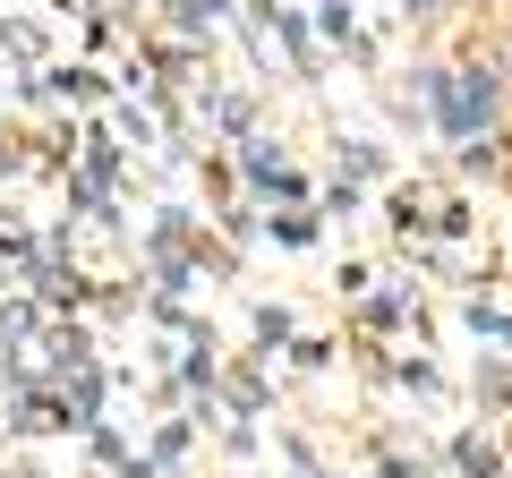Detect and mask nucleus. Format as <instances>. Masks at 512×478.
<instances>
[{"mask_svg": "<svg viewBox=\"0 0 512 478\" xmlns=\"http://www.w3.org/2000/svg\"><path fill=\"white\" fill-rule=\"evenodd\" d=\"M427 103H436V129L478 146V129H495V103H504V77L495 69H419Z\"/></svg>", "mask_w": 512, "mask_h": 478, "instance_id": "obj_1", "label": "nucleus"}, {"mask_svg": "<svg viewBox=\"0 0 512 478\" xmlns=\"http://www.w3.org/2000/svg\"><path fill=\"white\" fill-rule=\"evenodd\" d=\"M453 461H461V478H495V444H478V436H461Z\"/></svg>", "mask_w": 512, "mask_h": 478, "instance_id": "obj_2", "label": "nucleus"}, {"mask_svg": "<svg viewBox=\"0 0 512 478\" xmlns=\"http://www.w3.org/2000/svg\"><path fill=\"white\" fill-rule=\"evenodd\" d=\"M376 478H427V470H419V461H384Z\"/></svg>", "mask_w": 512, "mask_h": 478, "instance_id": "obj_3", "label": "nucleus"}, {"mask_svg": "<svg viewBox=\"0 0 512 478\" xmlns=\"http://www.w3.org/2000/svg\"><path fill=\"white\" fill-rule=\"evenodd\" d=\"M495 69H504V77H512V35H504V60H495Z\"/></svg>", "mask_w": 512, "mask_h": 478, "instance_id": "obj_4", "label": "nucleus"}]
</instances>
